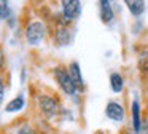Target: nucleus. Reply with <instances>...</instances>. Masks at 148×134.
<instances>
[{"label":"nucleus","instance_id":"3","mask_svg":"<svg viewBox=\"0 0 148 134\" xmlns=\"http://www.w3.org/2000/svg\"><path fill=\"white\" fill-rule=\"evenodd\" d=\"M38 107L40 110L43 112V115L48 118H53L56 113H58V102L51 97V96H46V94H42L38 97Z\"/></svg>","mask_w":148,"mask_h":134},{"label":"nucleus","instance_id":"12","mask_svg":"<svg viewBox=\"0 0 148 134\" xmlns=\"http://www.w3.org/2000/svg\"><path fill=\"white\" fill-rule=\"evenodd\" d=\"M56 40H58L59 45H69V41H70V32L67 29H59L58 34H56Z\"/></svg>","mask_w":148,"mask_h":134},{"label":"nucleus","instance_id":"5","mask_svg":"<svg viewBox=\"0 0 148 134\" xmlns=\"http://www.w3.org/2000/svg\"><path fill=\"white\" fill-rule=\"evenodd\" d=\"M105 115L113 121H123L124 120V108H123L121 104L115 101H110L105 107Z\"/></svg>","mask_w":148,"mask_h":134},{"label":"nucleus","instance_id":"16","mask_svg":"<svg viewBox=\"0 0 148 134\" xmlns=\"http://www.w3.org/2000/svg\"><path fill=\"white\" fill-rule=\"evenodd\" d=\"M3 94H5V86H3V80L0 78V104L3 101Z\"/></svg>","mask_w":148,"mask_h":134},{"label":"nucleus","instance_id":"4","mask_svg":"<svg viewBox=\"0 0 148 134\" xmlns=\"http://www.w3.org/2000/svg\"><path fill=\"white\" fill-rule=\"evenodd\" d=\"M62 13L67 21H73L81 13V2L78 0H64L62 2Z\"/></svg>","mask_w":148,"mask_h":134},{"label":"nucleus","instance_id":"15","mask_svg":"<svg viewBox=\"0 0 148 134\" xmlns=\"http://www.w3.org/2000/svg\"><path fill=\"white\" fill-rule=\"evenodd\" d=\"M143 62H145V66H142V69H143V72L148 73V54L147 53L142 54V57H140V64H143Z\"/></svg>","mask_w":148,"mask_h":134},{"label":"nucleus","instance_id":"7","mask_svg":"<svg viewBox=\"0 0 148 134\" xmlns=\"http://www.w3.org/2000/svg\"><path fill=\"white\" fill-rule=\"evenodd\" d=\"M99 13H100V19L105 24L113 21V10H112V3L108 0H100L99 2Z\"/></svg>","mask_w":148,"mask_h":134},{"label":"nucleus","instance_id":"14","mask_svg":"<svg viewBox=\"0 0 148 134\" xmlns=\"http://www.w3.org/2000/svg\"><path fill=\"white\" fill-rule=\"evenodd\" d=\"M18 134H34V131H32V128H30L29 124H24V126L19 128Z\"/></svg>","mask_w":148,"mask_h":134},{"label":"nucleus","instance_id":"8","mask_svg":"<svg viewBox=\"0 0 148 134\" xmlns=\"http://www.w3.org/2000/svg\"><path fill=\"white\" fill-rule=\"evenodd\" d=\"M124 3L127 5L132 16H140L145 11V2H142V0H126Z\"/></svg>","mask_w":148,"mask_h":134},{"label":"nucleus","instance_id":"19","mask_svg":"<svg viewBox=\"0 0 148 134\" xmlns=\"http://www.w3.org/2000/svg\"><path fill=\"white\" fill-rule=\"evenodd\" d=\"M147 94H148V86H147Z\"/></svg>","mask_w":148,"mask_h":134},{"label":"nucleus","instance_id":"17","mask_svg":"<svg viewBox=\"0 0 148 134\" xmlns=\"http://www.w3.org/2000/svg\"><path fill=\"white\" fill-rule=\"evenodd\" d=\"M137 134H148V123H143L140 126V131H138Z\"/></svg>","mask_w":148,"mask_h":134},{"label":"nucleus","instance_id":"11","mask_svg":"<svg viewBox=\"0 0 148 134\" xmlns=\"http://www.w3.org/2000/svg\"><path fill=\"white\" fill-rule=\"evenodd\" d=\"M23 107H24V97L23 96H18V97L13 99V101L8 102L7 107H5V110L7 112H19Z\"/></svg>","mask_w":148,"mask_h":134},{"label":"nucleus","instance_id":"2","mask_svg":"<svg viewBox=\"0 0 148 134\" xmlns=\"http://www.w3.org/2000/svg\"><path fill=\"white\" fill-rule=\"evenodd\" d=\"M26 38L30 45H38L45 38V26L38 21H34L26 29Z\"/></svg>","mask_w":148,"mask_h":134},{"label":"nucleus","instance_id":"1","mask_svg":"<svg viewBox=\"0 0 148 134\" xmlns=\"http://www.w3.org/2000/svg\"><path fill=\"white\" fill-rule=\"evenodd\" d=\"M54 77H56V80H58L61 89L65 93V94H69V96H75V94H77L78 89H77V86L73 85V82H72L69 72H65L64 69H56L54 70Z\"/></svg>","mask_w":148,"mask_h":134},{"label":"nucleus","instance_id":"10","mask_svg":"<svg viewBox=\"0 0 148 134\" xmlns=\"http://www.w3.org/2000/svg\"><path fill=\"white\" fill-rule=\"evenodd\" d=\"M110 86L115 93H121L123 88H124V80L119 73H112L110 75Z\"/></svg>","mask_w":148,"mask_h":134},{"label":"nucleus","instance_id":"6","mask_svg":"<svg viewBox=\"0 0 148 134\" xmlns=\"http://www.w3.org/2000/svg\"><path fill=\"white\" fill-rule=\"evenodd\" d=\"M69 75H70L73 85L77 86L78 91H83L84 89V82H83V77H81V70H80V66L78 62H72L69 66Z\"/></svg>","mask_w":148,"mask_h":134},{"label":"nucleus","instance_id":"18","mask_svg":"<svg viewBox=\"0 0 148 134\" xmlns=\"http://www.w3.org/2000/svg\"><path fill=\"white\" fill-rule=\"evenodd\" d=\"M2 66H3V53L0 50V69H2Z\"/></svg>","mask_w":148,"mask_h":134},{"label":"nucleus","instance_id":"9","mask_svg":"<svg viewBox=\"0 0 148 134\" xmlns=\"http://www.w3.org/2000/svg\"><path fill=\"white\" fill-rule=\"evenodd\" d=\"M132 126H134L135 133H138V131H140V126H142V121H140V105H138L137 99L132 102Z\"/></svg>","mask_w":148,"mask_h":134},{"label":"nucleus","instance_id":"13","mask_svg":"<svg viewBox=\"0 0 148 134\" xmlns=\"http://www.w3.org/2000/svg\"><path fill=\"white\" fill-rule=\"evenodd\" d=\"M10 16V6L8 2H0V19H7Z\"/></svg>","mask_w":148,"mask_h":134}]
</instances>
